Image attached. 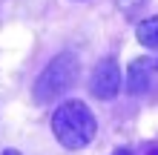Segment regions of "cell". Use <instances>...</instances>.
<instances>
[{
  "mask_svg": "<svg viewBox=\"0 0 158 155\" xmlns=\"http://www.w3.org/2000/svg\"><path fill=\"white\" fill-rule=\"evenodd\" d=\"M52 132L60 141V147L66 149H83L86 144L95 138L98 121L89 112V106L83 101H66L55 109L52 115Z\"/></svg>",
  "mask_w": 158,
  "mask_h": 155,
  "instance_id": "1",
  "label": "cell"
},
{
  "mask_svg": "<svg viewBox=\"0 0 158 155\" xmlns=\"http://www.w3.org/2000/svg\"><path fill=\"white\" fill-rule=\"evenodd\" d=\"M81 75V60H78V55H72V52H60V55H55V58L49 60V66H46L38 80H35V101L38 104H52L55 98H60V95H66L72 86H75V80Z\"/></svg>",
  "mask_w": 158,
  "mask_h": 155,
  "instance_id": "2",
  "label": "cell"
},
{
  "mask_svg": "<svg viewBox=\"0 0 158 155\" xmlns=\"http://www.w3.org/2000/svg\"><path fill=\"white\" fill-rule=\"evenodd\" d=\"M89 92L98 98V101H112L121 92V66L115 58H104L92 72L89 80Z\"/></svg>",
  "mask_w": 158,
  "mask_h": 155,
  "instance_id": "3",
  "label": "cell"
},
{
  "mask_svg": "<svg viewBox=\"0 0 158 155\" xmlns=\"http://www.w3.org/2000/svg\"><path fill=\"white\" fill-rule=\"evenodd\" d=\"M152 86V60L135 58L127 66V92L129 95H144Z\"/></svg>",
  "mask_w": 158,
  "mask_h": 155,
  "instance_id": "4",
  "label": "cell"
},
{
  "mask_svg": "<svg viewBox=\"0 0 158 155\" xmlns=\"http://www.w3.org/2000/svg\"><path fill=\"white\" fill-rule=\"evenodd\" d=\"M135 38L138 43H144L147 49H158V14L155 17H147L135 26Z\"/></svg>",
  "mask_w": 158,
  "mask_h": 155,
  "instance_id": "5",
  "label": "cell"
},
{
  "mask_svg": "<svg viewBox=\"0 0 158 155\" xmlns=\"http://www.w3.org/2000/svg\"><path fill=\"white\" fill-rule=\"evenodd\" d=\"M112 155H132V152H129V149H115Z\"/></svg>",
  "mask_w": 158,
  "mask_h": 155,
  "instance_id": "6",
  "label": "cell"
},
{
  "mask_svg": "<svg viewBox=\"0 0 158 155\" xmlns=\"http://www.w3.org/2000/svg\"><path fill=\"white\" fill-rule=\"evenodd\" d=\"M3 155H20V152H17V149H6Z\"/></svg>",
  "mask_w": 158,
  "mask_h": 155,
  "instance_id": "7",
  "label": "cell"
},
{
  "mask_svg": "<svg viewBox=\"0 0 158 155\" xmlns=\"http://www.w3.org/2000/svg\"><path fill=\"white\" fill-rule=\"evenodd\" d=\"M147 155H158V147H152V149H147Z\"/></svg>",
  "mask_w": 158,
  "mask_h": 155,
  "instance_id": "8",
  "label": "cell"
},
{
  "mask_svg": "<svg viewBox=\"0 0 158 155\" xmlns=\"http://www.w3.org/2000/svg\"><path fill=\"white\" fill-rule=\"evenodd\" d=\"M155 69H158V63H155Z\"/></svg>",
  "mask_w": 158,
  "mask_h": 155,
  "instance_id": "9",
  "label": "cell"
}]
</instances>
